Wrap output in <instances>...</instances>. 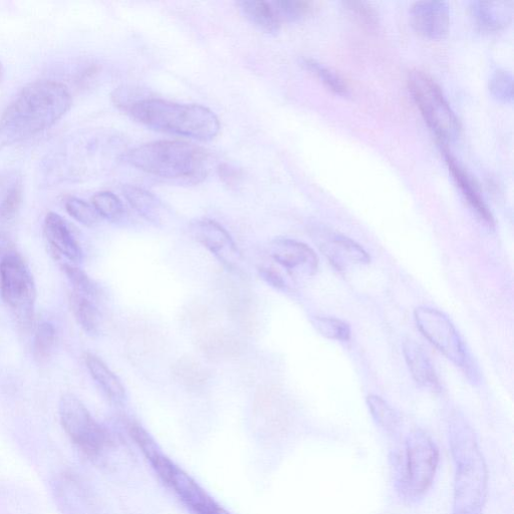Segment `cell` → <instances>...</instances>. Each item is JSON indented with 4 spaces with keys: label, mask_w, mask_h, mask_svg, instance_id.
Instances as JSON below:
<instances>
[{
    "label": "cell",
    "mask_w": 514,
    "mask_h": 514,
    "mask_svg": "<svg viewBox=\"0 0 514 514\" xmlns=\"http://www.w3.org/2000/svg\"><path fill=\"white\" fill-rule=\"evenodd\" d=\"M68 87L42 80L25 87L0 116V151L51 128L71 109Z\"/></svg>",
    "instance_id": "cell-1"
},
{
    "label": "cell",
    "mask_w": 514,
    "mask_h": 514,
    "mask_svg": "<svg viewBox=\"0 0 514 514\" xmlns=\"http://www.w3.org/2000/svg\"><path fill=\"white\" fill-rule=\"evenodd\" d=\"M455 474L452 514H482L488 493V469L473 428L460 414L448 424Z\"/></svg>",
    "instance_id": "cell-2"
},
{
    "label": "cell",
    "mask_w": 514,
    "mask_h": 514,
    "mask_svg": "<svg viewBox=\"0 0 514 514\" xmlns=\"http://www.w3.org/2000/svg\"><path fill=\"white\" fill-rule=\"evenodd\" d=\"M132 166L151 175L184 183L202 181L210 170L208 153L190 143L157 141L139 146L125 156Z\"/></svg>",
    "instance_id": "cell-3"
},
{
    "label": "cell",
    "mask_w": 514,
    "mask_h": 514,
    "mask_svg": "<svg viewBox=\"0 0 514 514\" xmlns=\"http://www.w3.org/2000/svg\"><path fill=\"white\" fill-rule=\"evenodd\" d=\"M125 110L140 124L198 141H210L220 131L216 115L203 106L177 104L160 99H145Z\"/></svg>",
    "instance_id": "cell-4"
},
{
    "label": "cell",
    "mask_w": 514,
    "mask_h": 514,
    "mask_svg": "<svg viewBox=\"0 0 514 514\" xmlns=\"http://www.w3.org/2000/svg\"><path fill=\"white\" fill-rule=\"evenodd\" d=\"M396 458L401 494L410 500L424 496L434 482L439 465V449L433 439L422 430L412 431Z\"/></svg>",
    "instance_id": "cell-5"
},
{
    "label": "cell",
    "mask_w": 514,
    "mask_h": 514,
    "mask_svg": "<svg viewBox=\"0 0 514 514\" xmlns=\"http://www.w3.org/2000/svg\"><path fill=\"white\" fill-rule=\"evenodd\" d=\"M408 87L425 122L440 143L446 145L456 141L461 125L438 84L427 73L414 70L408 75Z\"/></svg>",
    "instance_id": "cell-6"
},
{
    "label": "cell",
    "mask_w": 514,
    "mask_h": 514,
    "mask_svg": "<svg viewBox=\"0 0 514 514\" xmlns=\"http://www.w3.org/2000/svg\"><path fill=\"white\" fill-rule=\"evenodd\" d=\"M414 320L421 334L473 383L480 379L478 369L451 320L441 311L419 307Z\"/></svg>",
    "instance_id": "cell-7"
},
{
    "label": "cell",
    "mask_w": 514,
    "mask_h": 514,
    "mask_svg": "<svg viewBox=\"0 0 514 514\" xmlns=\"http://www.w3.org/2000/svg\"><path fill=\"white\" fill-rule=\"evenodd\" d=\"M11 249L0 257V292L21 326L29 327L34 319L36 285L23 257Z\"/></svg>",
    "instance_id": "cell-8"
},
{
    "label": "cell",
    "mask_w": 514,
    "mask_h": 514,
    "mask_svg": "<svg viewBox=\"0 0 514 514\" xmlns=\"http://www.w3.org/2000/svg\"><path fill=\"white\" fill-rule=\"evenodd\" d=\"M59 414L65 432L88 458L101 459L113 445L110 432L93 418L76 396L66 394L61 398Z\"/></svg>",
    "instance_id": "cell-9"
},
{
    "label": "cell",
    "mask_w": 514,
    "mask_h": 514,
    "mask_svg": "<svg viewBox=\"0 0 514 514\" xmlns=\"http://www.w3.org/2000/svg\"><path fill=\"white\" fill-rule=\"evenodd\" d=\"M311 231L320 250L338 271L371 263L369 253L354 239L323 225H315Z\"/></svg>",
    "instance_id": "cell-10"
},
{
    "label": "cell",
    "mask_w": 514,
    "mask_h": 514,
    "mask_svg": "<svg viewBox=\"0 0 514 514\" xmlns=\"http://www.w3.org/2000/svg\"><path fill=\"white\" fill-rule=\"evenodd\" d=\"M272 260L286 270L294 280L312 278L319 270V257L306 243L291 239L277 238L270 246Z\"/></svg>",
    "instance_id": "cell-11"
},
{
    "label": "cell",
    "mask_w": 514,
    "mask_h": 514,
    "mask_svg": "<svg viewBox=\"0 0 514 514\" xmlns=\"http://www.w3.org/2000/svg\"><path fill=\"white\" fill-rule=\"evenodd\" d=\"M192 236L206 247L228 269L240 264V253L230 234L210 219L195 220L190 225Z\"/></svg>",
    "instance_id": "cell-12"
},
{
    "label": "cell",
    "mask_w": 514,
    "mask_h": 514,
    "mask_svg": "<svg viewBox=\"0 0 514 514\" xmlns=\"http://www.w3.org/2000/svg\"><path fill=\"white\" fill-rule=\"evenodd\" d=\"M410 22L413 29L425 39L443 40L450 29V9L445 2H418L410 9Z\"/></svg>",
    "instance_id": "cell-13"
},
{
    "label": "cell",
    "mask_w": 514,
    "mask_h": 514,
    "mask_svg": "<svg viewBox=\"0 0 514 514\" xmlns=\"http://www.w3.org/2000/svg\"><path fill=\"white\" fill-rule=\"evenodd\" d=\"M195 514H224L225 509L185 471L175 465L167 483Z\"/></svg>",
    "instance_id": "cell-14"
},
{
    "label": "cell",
    "mask_w": 514,
    "mask_h": 514,
    "mask_svg": "<svg viewBox=\"0 0 514 514\" xmlns=\"http://www.w3.org/2000/svg\"><path fill=\"white\" fill-rule=\"evenodd\" d=\"M44 231L54 251L73 264L83 260V250L62 216L50 212L45 219Z\"/></svg>",
    "instance_id": "cell-15"
},
{
    "label": "cell",
    "mask_w": 514,
    "mask_h": 514,
    "mask_svg": "<svg viewBox=\"0 0 514 514\" xmlns=\"http://www.w3.org/2000/svg\"><path fill=\"white\" fill-rule=\"evenodd\" d=\"M445 162L456 185L476 216L488 227L494 226V218L477 185L447 149H443Z\"/></svg>",
    "instance_id": "cell-16"
},
{
    "label": "cell",
    "mask_w": 514,
    "mask_h": 514,
    "mask_svg": "<svg viewBox=\"0 0 514 514\" xmlns=\"http://www.w3.org/2000/svg\"><path fill=\"white\" fill-rule=\"evenodd\" d=\"M514 13L513 0H497V2H474L471 14L476 26L484 32L500 31L512 22Z\"/></svg>",
    "instance_id": "cell-17"
},
{
    "label": "cell",
    "mask_w": 514,
    "mask_h": 514,
    "mask_svg": "<svg viewBox=\"0 0 514 514\" xmlns=\"http://www.w3.org/2000/svg\"><path fill=\"white\" fill-rule=\"evenodd\" d=\"M403 355L414 381L422 388L440 392L441 385L435 368L424 349L415 341L403 343Z\"/></svg>",
    "instance_id": "cell-18"
},
{
    "label": "cell",
    "mask_w": 514,
    "mask_h": 514,
    "mask_svg": "<svg viewBox=\"0 0 514 514\" xmlns=\"http://www.w3.org/2000/svg\"><path fill=\"white\" fill-rule=\"evenodd\" d=\"M128 431L156 473L167 484L176 464L162 452L154 438L142 426L132 423L128 426Z\"/></svg>",
    "instance_id": "cell-19"
},
{
    "label": "cell",
    "mask_w": 514,
    "mask_h": 514,
    "mask_svg": "<svg viewBox=\"0 0 514 514\" xmlns=\"http://www.w3.org/2000/svg\"><path fill=\"white\" fill-rule=\"evenodd\" d=\"M201 353L212 361H226L238 357L242 351L240 342L223 331L202 334L197 341Z\"/></svg>",
    "instance_id": "cell-20"
},
{
    "label": "cell",
    "mask_w": 514,
    "mask_h": 514,
    "mask_svg": "<svg viewBox=\"0 0 514 514\" xmlns=\"http://www.w3.org/2000/svg\"><path fill=\"white\" fill-rule=\"evenodd\" d=\"M246 19L268 34L278 33L282 27L272 2L265 0H243L237 4Z\"/></svg>",
    "instance_id": "cell-21"
},
{
    "label": "cell",
    "mask_w": 514,
    "mask_h": 514,
    "mask_svg": "<svg viewBox=\"0 0 514 514\" xmlns=\"http://www.w3.org/2000/svg\"><path fill=\"white\" fill-rule=\"evenodd\" d=\"M86 364L93 379L106 396L114 403H122L126 398L125 388L120 379L96 355L88 354Z\"/></svg>",
    "instance_id": "cell-22"
},
{
    "label": "cell",
    "mask_w": 514,
    "mask_h": 514,
    "mask_svg": "<svg viewBox=\"0 0 514 514\" xmlns=\"http://www.w3.org/2000/svg\"><path fill=\"white\" fill-rule=\"evenodd\" d=\"M23 200V179L18 172L0 175V218L10 220L18 213Z\"/></svg>",
    "instance_id": "cell-23"
},
{
    "label": "cell",
    "mask_w": 514,
    "mask_h": 514,
    "mask_svg": "<svg viewBox=\"0 0 514 514\" xmlns=\"http://www.w3.org/2000/svg\"><path fill=\"white\" fill-rule=\"evenodd\" d=\"M124 194L131 206L145 219L154 223L162 221L165 210L155 195L135 186H126Z\"/></svg>",
    "instance_id": "cell-24"
},
{
    "label": "cell",
    "mask_w": 514,
    "mask_h": 514,
    "mask_svg": "<svg viewBox=\"0 0 514 514\" xmlns=\"http://www.w3.org/2000/svg\"><path fill=\"white\" fill-rule=\"evenodd\" d=\"M172 372L175 380L189 390L202 389L209 378L203 365L191 357L180 358L174 364Z\"/></svg>",
    "instance_id": "cell-25"
},
{
    "label": "cell",
    "mask_w": 514,
    "mask_h": 514,
    "mask_svg": "<svg viewBox=\"0 0 514 514\" xmlns=\"http://www.w3.org/2000/svg\"><path fill=\"white\" fill-rule=\"evenodd\" d=\"M70 303L75 318L82 329L90 336L99 335L102 317L92 300L74 293L71 296Z\"/></svg>",
    "instance_id": "cell-26"
},
{
    "label": "cell",
    "mask_w": 514,
    "mask_h": 514,
    "mask_svg": "<svg viewBox=\"0 0 514 514\" xmlns=\"http://www.w3.org/2000/svg\"><path fill=\"white\" fill-rule=\"evenodd\" d=\"M367 405L377 425L390 434L398 433L401 417L387 401L380 396L369 395Z\"/></svg>",
    "instance_id": "cell-27"
},
{
    "label": "cell",
    "mask_w": 514,
    "mask_h": 514,
    "mask_svg": "<svg viewBox=\"0 0 514 514\" xmlns=\"http://www.w3.org/2000/svg\"><path fill=\"white\" fill-rule=\"evenodd\" d=\"M272 4L282 24L306 18L314 13L317 6L316 3L304 2V0H275Z\"/></svg>",
    "instance_id": "cell-28"
},
{
    "label": "cell",
    "mask_w": 514,
    "mask_h": 514,
    "mask_svg": "<svg viewBox=\"0 0 514 514\" xmlns=\"http://www.w3.org/2000/svg\"><path fill=\"white\" fill-rule=\"evenodd\" d=\"M314 328L325 338L333 341L348 342L352 330L348 323L333 317H315L312 320Z\"/></svg>",
    "instance_id": "cell-29"
},
{
    "label": "cell",
    "mask_w": 514,
    "mask_h": 514,
    "mask_svg": "<svg viewBox=\"0 0 514 514\" xmlns=\"http://www.w3.org/2000/svg\"><path fill=\"white\" fill-rule=\"evenodd\" d=\"M304 67L315 75L326 87L337 95H348V86L335 72L312 59H305Z\"/></svg>",
    "instance_id": "cell-30"
},
{
    "label": "cell",
    "mask_w": 514,
    "mask_h": 514,
    "mask_svg": "<svg viewBox=\"0 0 514 514\" xmlns=\"http://www.w3.org/2000/svg\"><path fill=\"white\" fill-rule=\"evenodd\" d=\"M93 206L101 216L109 221H119L124 215V206L119 197L109 191L97 193L93 197Z\"/></svg>",
    "instance_id": "cell-31"
},
{
    "label": "cell",
    "mask_w": 514,
    "mask_h": 514,
    "mask_svg": "<svg viewBox=\"0 0 514 514\" xmlns=\"http://www.w3.org/2000/svg\"><path fill=\"white\" fill-rule=\"evenodd\" d=\"M56 329L51 323L39 326L34 340V356L40 363L46 362L54 351Z\"/></svg>",
    "instance_id": "cell-32"
},
{
    "label": "cell",
    "mask_w": 514,
    "mask_h": 514,
    "mask_svg": "<svg viewBox=\"0 0 514 514\" xmlns=\"http://www.w3.org/2000/svg\"><path fill=\"white\" fill-rule=\"evenodd\" d=\"M67 212L78 222L93 227L100 222L101 216L93 205L77 197H68L65 201Z\"/></svg>",
    "instance_id": "cell-33"
},
{
    "label": "cell",
    "mask_w": 514,
    "mask_h": 514,
    "mask_svg": "<svg viewBox=\"0 0 514 514\" xmlns=\"http://www.w3.org/2000/svg\"><path fill=\"white\" fill-rule=\"evenodd\" d=\"M261 278L277 290L287 291L295 286L294 278L273 261L259 268Z\"/></svg>",
    "instance_id": "cell-34"
},
{
    "label": "cell",
    "mask_w": 514,
    "mask_h": 514,
    "mask_svg": "<svg viewBox=\"0 0 514 514\" xmlns=\"http://www.w3.org/2000/svg\"><path fill=\"white\" fill-rule=\"evenodd\" d=\"M64 272L74 288V293L91 300L97 298L98 287L86 273L71 265H65Z\"/></svg>",
    "instance_id": "cell-35"
},
{
    "label": "cell",
    "mask_w": 514,
    "mask_h": 514,
    "mask_svg": "<svg viewBox=\"0 0 514 514\" xmlns=\"http://www.w3.org/2000/svg\"><path fill=\"white\" fill-rule=\"evenodd\" d=\"M512 75L505 70H497L489 81V91L494 99L511 103L513 99Z\"/></svg>",
    "instance_id": "cell-36"
},
{
    "label": "cell",
    "mask_w": 514,
    "mask_h": 514,
    "mask_svg": "<svg viewBox=\"0 0 514 514\" xmlns=\"http://www.w3.org/2000/svg\"><path fill=\"white\" fill-rule=\"evenodd\" d=\"M350 13L369 29H374L378 25V16L374 9L367 3L347 2L344 4Z\"/></svg>",
    "instance_id": "cell-37"
},
{
    "label": "cell",
    "mask_w": 514,
    "mask_h": 514,
    "mask_svg": "<svg viewBox=\"0 0 514 514\" xmlns=\"http://www.w3.org/2000/svg\"><path fill=\"white\" fill-rule=\"evenodd\" d=\"M220 177L226 181L227 183L231 184L235 181H237L238 177H239V174L237 172V170H235L234 168H231L230 166L228 165H224L222 166L220 169Z\"/></svg>",
    "instance_id": "cell-38"
},
{
    "label": "cell",
    "mask_w": 514,
    "mask_h": 514,
    "mask_svg": "<svg viewBox=\"0 0 514 514\" xmlns=\"http://www.w3.org/2000/svg\"><path fill=\"white\" fill-rule=\"evenodd\" d=\"M3 77H4V67H3L2 63H0V82H2Z\"/></svg>",
    "instance_id": "cell-39"
}]
</instances>
